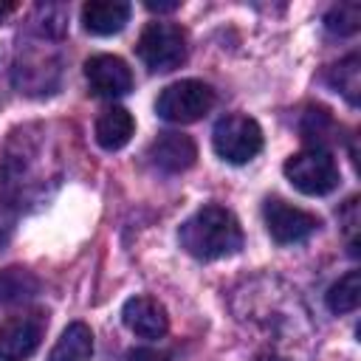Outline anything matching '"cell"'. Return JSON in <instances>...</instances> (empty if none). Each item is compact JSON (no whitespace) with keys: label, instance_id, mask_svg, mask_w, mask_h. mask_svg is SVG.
<instances>
[{"label":"cell","instance_id":"obj_15","mask_svg":"<svg viewBox=\"0 0 361 361\" xmlns=\"http://www.w3.org/2000/svg\"><path fill=\"white\" fill-rule=\"evenodd\" d=\"M358 302H361V274L358 271L344 274L327 290V307L333 313H353L358 307Z\"/></svg>","mask_w":361,"mask_h":361},{"label":"cell","instance_id":"obj_19","mask_svg":"<svg viewBox=\"0 0 361 361\" xmlns=\"http://www.w3.org/2000/svg\"><path fill=\"white\" fill-rule=\"evenodd\" d=\"M127 361H169L164 353L152 350V347H138V350H130L127 353Z\"/></svg>","mask_w":361,"mask_h":361},{"label":"cell","instance_id":"obj_2","mask_svg":"<svg viewBox=\"0 0 361 361\" xmlns=\"http://www.w3.org/2000/svg\"><path fill=\"white\" fill-rule=\"evenodd\" d=\"M135 54L152 73L175 71L186 59V34L175 23H149L135 42Z\"/></svg>","mask_w":361,"mask_h":361},{"label":"cell","instance_id":"obj_3","mask_svg":"<svg viewBox=\"0 0 361 361\" xmlns=\"http://www.w3.org/2000/svg\"><path fill=\"white\" fill-rule=\"evenodd\" d=\"M214 107V90L200 79H180L161 90L155 110L164 121L172 124H192L203 118Z\"/></svg>","mask_w":361,"mask_h":361},{"label":"cell","instance_id":"obj_10","mask_svg":"<svg viewBox=\"0 0 361 361\" xmlns=\"http://www.w3.org/2000/svg\"><path fill=\"white\" fill-rule=\"evenodd\" d=\"M147 155H149V161H152L158 169L178 175V172H186V169L195 164L197 147H195V141H192L189 135H183V133H161V135L149 144Z\"/></svg>","mask_w":361,"mask_h":361},{"label":"cell","instance_id":"obj_16","mask_svg":"<svg viewBox=\"0 0 361 361\" xmlns=\"http://www.w3.org/2000/svg\"><path fill=\"white\" fill-rule=\"evenodd\" d=\"M330 82L333 87H338L344 93V99L350 104H358V90H361V68H358V56H347L338 65L330 68Z\"/></svg>","mask_w":361,"mask_h":361},{"label":"cell","instance_id":"obj_11","mask_svg":"<svg viewBox=\"0 0 361 361\" xmlns=\"http://www.w3.org/2000/svg\"><path fill=\"white\" fill-rule=\"evenodd\" d=\"M130 20V6L121 0H90L82 6V25L87 34H118Z\"/></svg>","mask_w":361,"mask_h":361},{"label":"cell","instance_id":"obj_1","mask_svg":"<svg viewBox=\"0 0 361 361\" xmlns=\"http://www.w3.org/2000/svg\"><path fill=\"white\" fill-rule=\"evenodd\" d=\"M178 240L195 259H220L243 248V228L228 209L212 203L183 220Z\"/></svg>","mask_w":361,"mask_h":361},{"label":"cell","instance_id":"obj_13","mask_svg":"<svg viewBox=\"0 0 361 361\" xmlns=\"http://www.w3.org/2000/svg\"><path fill=\"white\" fill-rule=\"evenodd\" d=\"M90 358H93V333L82 322L68 324L48 355V361H90Z\"/></svg>","mask_w":361,"mask_h":361},{"label":"cell","instance_id":"obj_6","mask_svg":"<svg viewBox=\"0 0 361 361\" xmlns=\"http://www.w3.org/2000/svg\"><path fill=\"white\" fill-rule=\"evenodd\" d=\"M262 217H265V228H268L271 240L279 243V245L299 243L322 226V220L313 212L299 209V206H293L282 197H268L262 203Z\"/></svg>","mask_w":361,"mask_h":361},{"label":"cell","instance_id":"obj_7","mask_svg":"<svg viewBox=\"0 0 361 361\" xmlns=\"http://www.w3.org/2000/svg\"><path fill=\"white\" fill-rule=\"evenodd\" d=\"M45 333V316L31 310L0 324V361H25L37 353Z\"/></svg>","mask_w":361,"mask_h":361},{"label":"cell","instance_id":"obj_12","mask_svg":"<svg viewBox=\"0 0 361 361\" xmlns=\"http://www.w3.org/2000/svg\"><path fill=\"white\" fill-rule=\"evenodd\" d=\"M135 133V121L124 107H107L96 118V141L102 149H121Z\"/></svg>","mask_w":361,"mask_h":361},{"label":"cell","instance_id":"obj_21","mask_svg":"<svg viewBox=\"0 0 361 361\" xmlns=\"http://www.w3.org/2000/svg\"><path fill=\"white\" fill-rule=\"evenodd\" d=\"M17 8V3H0V17H6V14H11Z\"/></svg>","mask_w":361,"mask_h":361},{"label":"cell","instance_id":"obj_17","mask_svg":"<svg viewBox=\"0 0 361 361\" xmlns=\"http://www.w3.org/2000/svg\"><path fill=\"white\" fill-rule=\"evenodd\" d=\"M358 25H361V6L358 3H338L324 14V28L330 34L347 37V34H355Z\"/></svg>","mask_w":361,"mask_h":361},{"label":"cell","instance_id":"obj_20","mask_svg":"<svg viewBox=\"0 0 361 361\" xmlns=\"http://www.w3.org/2000/svg\"><path fill=\"white\" fill-rule=\"evenodd\" d=\"M180 3L178 0H169V3H155V0H147V8L149 11H175Z\"/></svg>","mask_w":361,"mask_h":361},{"label":"cell","instance_id":"obj_22","mask_svg":"<svg viewBox=\"0 0 361 361\" xmlns=\"http://www.w3.org/2000/svg\"><path fill=\"white\" fill-rule=\"evenodd\" d=\"M257 361H282V358H279V355H274V353H265V355H259Z\"/></svg>","mask_w":361,"mask_h":361},{"label":"cell","instance_id":"obj_14","mask_svg":"<svg viewBox=\"0 0 361 361\" xmlns=\"http://www.w3.org/2000/svg\"><path fill=\"white\" fill-rule=\"evenodd\" d=\"M39 293V279L28 268H6L0 271V302L23 305Z\"/></svg>","mask_w":361,"mask_h":361},{"label":"cell","instance_id":"obj_8","mask_svg":"<svg viewBox=\"0 0 361 361\" xmlns=\"http://www.w3.org/2000/svg\"><path fill=\"white\" fill-rule=\"evenodd\" d=\"M85 79L96 96H124L133 90V71L121 56L113 54H96L85 62Z\"/></svg>","mask_w":361,"mask_h":361},{"label":"cell","instance_id":"obj_9","mask_svg":"<svg viewBox=\"0 0 361 361\" xmlns=\"http://www.w3.org/2000/svg\"><path fill=\"white\" fill-rule=\"evenodd\" d=\"M121 319L127 330H133L141 338H161L169 330L166 307L152 296H133L121 307Z\"/></svg>","mask_w":361,"mask_h":361},{"label":"cell","instance_id":"obj_4","mask_svg":"<svg viewBox=\"0 0 361 361\" xmlns=\"http://www.w3.org/2000/svg\"><path fill=\"white\" fill-rule=\"evenodd\" d=\"M212 144H214V152L223 161H228V164H248L262 149V130H259V124L251 116L231 113V116H223L214 124Z\"/></svg>","mask_w":361,"mask_h":361},{"label":"cell","instance_id":"obj_18","mask_svg":"<svg viewBox=\"0 0 361 361\" xmlns=\"http://www.w3.org/2000/svg\"><path fill=\"white\" fill-rule=\"evenodd\" d=\"M327 127H333V118L327 116V110H310V113L305 116V121H302V135H305L307 141H313L316 149H324L322 141L327 138V135H324Z\"/></svg>","mask_w":361,"mask_h":361},{"label":"cell","instance_id":"obj_5","mask_svg":"<svg viewBox=\"0 0 361 361\" xmlns=\"http://www.w3.org/2000/svg\"><path fill=\"white\" fill-rule=\"evenodd\" d=\"M285 178L302 195H327L338 186V166L327 149L307 147L285 161Z\"/></svg>","mask_w":361,"mask_h":361}]
</instances>
